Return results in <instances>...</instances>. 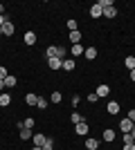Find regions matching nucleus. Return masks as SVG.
Returning <instances> with one entry per match:
<instances>
[{
	"mask_svg": "<svg viewBox=\"0 0 135 150\" xmlns=\"http://www.w3.org/2000/svg\"><path fill=\"white\" fill-rule=\"evenodd\" d=\"M104 16H106V18H115V16H117V9H115V7H108V9H104Z\"/></svg>",
	"mask_w": 135,
	"mask_h": 150,
	"instance_id": "obj_23",
	"label": "nucleus"
},
{
	"mask_svg": "<svg viewBox=\"0 0 135 150\" xmlns=\"http://www.w3.org/2000/svg\"><path fill=\"white\" fill-rule=\"evenodd\" d=\"M124 144H135V137L131 134V132H126V134H124Z\"/></svg>",
	"mask_w": 135,
	"mask_h": 150,
	"instance_id": "obj_28",
	"label": "nucleus"
},
{
	"mask_svg": "<svg viewBox=\"0 0 135 150\" xmlns=\"http://www.w3.org/2000/svg\"><path fill=\"white\" fill-rule=\"evenodd\" d=\"M81 103V96H72V105H79Z\"/></svg>",
	"mask_w": 135,
	"mask_h": 150,
	"instance_id": "obj_34",
	"label": "nucleus"
},
{
	"mask_svg": "<svg viewBox=\"0 0 135 150\" xmlns=\"http://www.w3.org/2000/svg\"><path fill=\"white\" fill-rule=\"evenodd\" d=\"M32 137H34L32 130H27V128H23V130H20V139H23V141H27V139H32Z\"/></svg>",
	"mask_w": 135,
	"mask_h": 150,
	"instance_id": "obj_20",
	"label": "nucleus"
},
{
	"mask_svg": "<svg viewBox=\"0 0 135 150\" xmlns=\"http://www.w3.org/2000/svg\"><path fill=\"white\" fill-rule=\"evenodd\" d=\"M74 67H77V63H74V61H63V67H61V69H65V72H72Z\"/></svg>",
	"mask_w": 135,
	"mask_h": 150,
	"instance_id": "obj_21",
	"label": "nucleus"
},
{
	"mask_svg": "<svg viewBox=\"0 0 135 150\" xmlns=\"http://www.w3.org/2000/svg\"><path fill=\"white\" fill-rule=\"evenodd\" d=\"M47 65H50V69H61L63 67V61H61V58H47Z\"/></svg>",
	"mask_w": 135,
	"mask_h": 150,
	"instance_id": "obj_7",
	"label": "nucleus"
},
{
	"mask_svg": "<svg viewBox=\"0 0 135 150\" xmlns=\"http://www.w3.org/2000/svg\"><path fill=\"white\" fill-rule=\"evenodd\" d=\"M2 90H5V81L0 79V94H2Z\"/></svg>",
	"mask_w": 135,
	"mask_h": 150,
	"instance_id": "obj_36",
	"label": "nucleus"
},
{
	"mask_svg": "<svg viewBox=\"0 0 135 150\" xmlns=\"http://www.w3.org/2000/svg\"><path fill=\"white\" fill-rule=\"evenodd\" d=\"M9 103H11V96H9L7 92H2L0 94V108H7Z\"/></svg>",
	"mask_w": 135,
	"mask_h": 150,
	"instance_id": "obj_14",
	"label": "nucleus"
},
{
	"mask_svg": "<svg viewBox=\"0 0 135 150\" xmlns=\"http://www.w3.org/2000/svg\"><path fill=\"white\" fill-rule=\"evenodd\" d=\"M7 76H9V72H7V67H2V65H0V79H2V81H5Z\"/></svg>",
	"mask_w": 135,
	"mask_h": 150,
	"instance_id": "obj_32",
	"label": "nucleus"
},
{
	"mask_svg": "<svg viewBox=\"0 0 135 150\" xmlns=\"http://www.w3.org/2000/svg\"><path fill=\"white\" fill-rule=\"evenodd\" d=\"M36 108H39V110H45V108H47V99L39 96V103H36Z\"/></svg>",
	"mask_w": 135,
	"mask_h": 150,
	"instance_id": "obj_27",
	"label": "nucleus"
},
{
	"mask_svg": "<svg viewBox=\"0 0 135 150\" xmlns=\"http://www.w3.org/2000/svg\"><path fill=\"white\" fill-rule=\"evenodd\" d=\"M70 121L77 125V123H81V121H86V119H84V117H81L79 112H72V114H70Z\"/></svg>",
	"mask_w": 135,
	"mask_h": 150,
	"instance_id": "obj_22",
	"label": "nucleus"
},
{
	"mask_svg": "<svg viewBox=\"0 0 135 150\" xmlns=\"http://www.w3.org/2000/svg\"><path fill=\"white\" fill-rule=\"evenodd\" d=\"M23 125H25L27 130H32L34 125H36V121H34V119H32V117H29V119H25V121H23Z\"/></svg>",
	"mask_w": 135,
	"mask_h": 150,
	"instance_id": "obj_25",
	"label": "nucleus"
},
{
	"mask_svg": "<svg viewBox=\"0 0 135 150\" xmlns=\"http://www.w3.org/2000/svg\"><path fill=\"white\" fill-rule=\"evenodd\" d=\"M104 141H108V144H110V141H115V130H110V128H108V130H104Z\"/></svg>",
	"mask_w": 135,
	"mask_h": 150,
	"instance_id": "obj_17",
	"label": "nucleus"
},
{
	"mask_svg": "<svg viewBox=\"0 0 135 150\" xmlns=\"http://www.w3.org/2000/svg\"><path fill=\"white\" fill-rule=\"evenodd\" d=\"M90 16H92V18H99V16H104V7L99 5V2H95V5L90 7Z\"/></svg>",
	"mask_w": 135,
	"mask_h": 150,
	"instance_id": "obj_3",
	"label": "nucleus"
},
{
	"mask_svg": "<svg viewBox=\"0 0 135 150\" xmlns=\"http://www.w3.org/2000/svg\"><path fill=\"white\" fill-rule=\"evenodd\" d=\"M126 117H129V119H131V121H133V123H135V108H133V110H129V112H126Z\"/></svg>",
	"mask_w": 135,
	"mask_h": 150,
	"instance_id": "obj_33",
	"label": "nucleus"
},
{
	"mask_svg": "<svg viewBox=\"0 0 135 150\" xmlns=\"http://www.w3.org/2000/svg\"><path fill=\"white\" fill-rule=\"evenodd\" d=\"M25 45H29V47L36 45V34H34V31H27L25 34Z\"/></svg>",
	"mask_w": 135,
	"mask_h": 150,
	"instance_id": "obj_9",
	"label": "nucleus"
},
{
	"mask_svg": "<svg viewBox=\"0 0 135 150\" xmlns=\"http://www.w3.org/2000/svg\"><path fill=\"white\" fill-rule=\"evenodd\" d=\"M25 103L27 105H36V103H39V96H36V94H25Z\"/></svg>",
	"mask_w": 135,
	"mask_h": 150,
	"instance_id": "obj_13",
	"label": "nucleus"
},
{
	"mask_svg": "<svg viewBox=\"0 0 135 150\" xmlns=\"http://www.w3.org/2000/svg\"><path fill=\"white\" fill-rule=\"evenodd\" d=\"M16 83H18V79H16L14 74H9L5 79V88H16Z\"/></svg>",
	"mask_w": 135,
	"mask_h": 150,
	"instance_id": "obj_15",
	"label": "nucleus"
},
{
	"mask_svg": "<svg viewBox=\"0 0 135 150\" xmlns=\"http://www.w3.org/2000/svg\"><path fill=\"white\" fill-rule=\"evenodd\" d=\"M0 36H2V27H0Z\"/></svg>",
	"mask_w": 135,
	"mask_h": 150,
	"instance_id": "obj_41",
	"label": "nucleus"
},
{
	"mask_svg": "<svg viewBox=\"0 0 135 150\" xmlns=\"http://www.w3.org/2000/svg\"><path fill=\"white\" fill-rule=\"evenodd\" d=\"M68 38H70V43L72 45H79V40H81V31H70V36H68Z\"/></svg>",
	"mask_w": 135,
	"mask_h": 150,
	"instance_id": "obj_10",
	"label": "nucleus"
},
{
	"mask_svg": "<svg viewBox=\"0 0 135 150\" xmlns=\"http://www.w3.org/2000/svg\"><path fill=\"white\" fill-rule=\"evenodd\" d=\"M14 31H16V25H14L11 20H7L5 25H2V36H14Z\"/></svg>",
	"mask_w": 135,
	"mask_h": 150,
	"instance_id": "obj_2",
	"label": "nucleus"
},
{
	"mask_svg": "<svg viewBox=\"0 0 135 150\" xmlns=\"http://www.w3.org/2000/svg\"><path fill=\"white\" fill-rule=\"evenodd\" d=\"M131 134H133V137H135V123H133V130H131Z\"/></svg>",
	"mask_w": 135,
	"mask_h": 150,
	"instance_id": "obj_39",
	"label": "nucleus"
},
{
	"mask_svg": "<svg viewBox=\"0 0 135 150\" xmlns=\"http://www.w3.org/2000/svg\"><path fill=\"white\" fill-rule=\"evenodd\" d=\"M106 112H108V114H119V103H117V101H108Z\"/></svg>",
	"mask_w": 135,
	"mask_h": 150,
	"instance_id": "obj_8",
	"label": "nucleus"
},
{
	"mask_svg": "<svg viewBox=\"0 0 135 150\" xmlns=\"http://www.w3.org/2000/svg\"><path fill=\"white\" fill-rule=\"evenodd\" d=\"M52 148H54V141H52V139L47 137V141L43 144V150H52Z\"/></svg>",
	"mask_w": 135,
	"mask_h": 150,
	"instance_id": "obj_30",
	"label": "nucleus"
},
{
	"mask_svg": "<svg viewBox=\"0 0 135 150\" xmlns=\"http://www.w3.org/2000/svg\"><path fill=\"white\" fill-rule=\"evenodd\" d=\"M95 94H97V96H99V99H101V96H108V94H110V88H108V85H106V83H101V85H97Z\"/></svg>",
	"mask_w": 135,
	"mask_h": 150,
	"instance_id": "obj_4",
	"label": "nucleus"
},
{
	"mask_svg": "<svg viewBox=\"0 0 135 150\" xmlns=\"http://www.w3.org/2000/svg\"><path fill=\"white\" fill-rule=\"evenodd\" d=\"M32 150H43V148H39V146H34V148H32Z\"/></svg>",
	"mask_w": 135,
	"mask_h": 150,
	"instance_id": "obj_40",
	"label": "nucleus"
},
{
	"mask_svg": "<svg viewBox=\"0 0 135 150\" xmlns=\"http://www.w3.org/2000/svg\"><path fill=\"white\" fill-rule=\"evenodd\" d=\"M119 130L126 134V132H131L133 130V121L129 119V117H124V119H119Z\"/></svg>",
	"mask_w": 135,
	"mask_h": 150,
	"instance_id": "obj_1",
	"label": "nucleus"
},
{
	"mask_svg": "<svg viewBox=\"0 0 135 150\" xmlns=\"http://www.w3.org/2000/svg\"><path fill=\"white\" fill-rule=\"evenodd\" d=\"M84 50H86V47H84V45H81V43H79V45H72V56H81V54H84Z\"/></svg>",
	"mask_w": 135,
	"mask_h": 150,
	"instance_id": "obj_16",
	"label": "nucleus"
},
{
	"mask_svg": "<svg viewBox=\"0 0 135 150\" xmlns=\"http://www.w3.org/2000/svg\"><path fill=\"white\" fill-rule=\"evenodd\" d=\"M50 101H52V103H61V101H63V94H61V92H52Z\"/></svg>",
	"mask_w": 135,
	"mask_h": 150,
	"instance_id": "obj_19",
	"label": "nucleus"
},
{
	"mask_svg": "<svg viewBox=\"0 0 135 150\" xmlns=\"http://www.w3.org/2000/svg\"><path fill=\"white\" fill-rule=\"evenodd\" d=\"M45 56H47V58H54V56H56V45H50V47L45 50Z\"/></svg>",
	"mask_w": 135,
	"mask_h": 150,
	"instance_id": "obj_24",
	"label": "nucleus"
},
{
	"mask_svg": "<svg viewBox=\"0 0 135 150\" xmlns=\"http://www.w3.org/2000/svg\"><path fill=\"white\" fill-rule=\"evenodd\" d=\"M84 54H86V58H88V61H95V58H97V50H95V47H86Z\"/></svg>",
	"mask_w": 135,
	"mask_h": 150,
	"instance_id": "obj_11",
	"label": "nucleus"
},
{
	"mask_svg": "<svg viewBox=\"0 0 135 150\" xmlns=\"http://www.w3.org/2000/svg\"><path fill=\"white\" fill-rule=\"evenodd\" d=\"M86 99H88V103H97V101H99V96H97V94L92 92V94H88V96H86Z\"/></svg>",
	"mask_w": 135,
	"mask_h": 150,
	"instance_id": "obj_31",
	"label": "nucleus"
},
{
	"mask_svg": "<svg viewBox=\"0 0 135 150\" xmlns=\"http://www.w3.org/2000/svg\"><path fill=\"white\" fill-rule=\"evenodd\" d=\"M0 16H5V5H0Z\"/></svg>",
	"mask_w": 135,
	"mask_h": 150,
	"instance_id": "obj_38",
	"label": "nucleus"
},
{
	"mask_svg": "<svg viewBox=\"0 0 135 150\" xmlns=\"http://www.w3.org/2000/svg\"><path fill=\"white\" fill-rule=\"evenodd\" d=\"M124 65H126L129 72H131V69H135V56H126V58H124Z\"/></svg>",
	"mask_w": 135,
	"mask_h": 150,
	"instance_id": "obj_18",
	"label": "nucleus"
},
{
	"mask_svg": "<svg viewBox=\"0 0 135 150\" xmlns=\"http://www.w3.org/2000/svg\"><path fill=\"white\" fill-rule=\"evenodd\" d=\"M86 148H88V150H97V148H99V141L92 139V137H88V139H86Z\"/></svg>",
	"mask_w": 135,
	"mask_h": 150,
	"instance_id": "obj_12",
	"label": "nucleus"
},
{
	"mask_svg": "<svg viewBox=\"0 0 135 150\" xmlns=\"http://www.w3.org/2000/svg\"><path fill=\"white\" fill-rule=\"evenodd\" d=\"M68 31H77V20H68Z\"/></svg>",
	"mask_w": 135,
	"mask_h": 150,
	"instance_id": "obj_29",
	"label": "nucleus"
},
{
	"mask_svg": "<svg viewBox=\"0 0 135 150\" xmlns=\"http://www.w3.org/2000/svg\"><path fill=\"white\" fill-rule=\"evenodd\" d=\"M122 150H135V144H124Z\"/></svg>",
	"mask_w": 135,
	"mask_h": 150,
	"instance_id": "obj_35",
	"label": "nucleus"
},
{
	"mask_svg": "<svg viewBox=\"0 0 135 150\" xmlns=\"http://www.w3.org/2000/svg\"><path fill=\"white\" fill-rule=\"evenodd\" d=\"M88 123H86V121H81V123H77L74 125V132H77V134H81V137H86V134H88Z\"/></svg>",
	"mask_w": 135,
	"mask_h": 150,
	"instance_id": "obj_5",
	"label": "nucleus"
},
{
	"mask_svg": "<svg viewBox=\"0 0 135 150\" xmlns=\"http://www.w3.org/2000/svg\"><path fill=\"white\" fill-rule=\"evenodd\" d=\"M47 141V137H45L43 132H34V146H39V148H43V144Z\"/></svg>",
	"mask_w": 135,
	"mask_h": 150,
	"instance_id": "obj_6",
	"label": "nucleus"
},
{
	"mask_svg": "<svg viewBox=\"0 0 135 150\" xmlns=\"http://www.w3.org/2000/svg\"><path fill=\"white\" fill-rule=\"evenodd\" d=\"M56 58L65 61V47H59V45H56Z\"/></svg>",
	"mask_w": 135,
	"mask_h": 150,
	"instance_id": "obj_26",
	"label": "nucleus"
},
{
	"mask_svg": "<svg viewBox=\"0 0 135 150\" xmlns=\"http://www.w3.org/2000/svg\"><path fill=\"white\" fill-rule=\"evenodd\" d=\"M131 81L135 83V69H131Z\"/></svg>",
	"mask_w": 135,
	"mask_h": 150,
	"instance_id": "obj_37",
	"label": "nucleus"
}]
</instances>
